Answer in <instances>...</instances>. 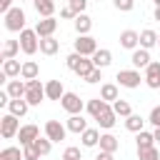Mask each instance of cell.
<instances>
[{"label": "cell", "instance_id": "8992f818", "mask_svg": "<svg viewBox=\"0 0 160 160\" xmlns=\"http://www.w3.org/2000/svg\"><path fill=\"white\" fill-rule=\"evenodd\" d=\"M65 132H68V128H65L60 120H48V122H45V138H48L50 142L65 140Z\"/></svg>", "mask_w": 160, "mask_h": 160}, {"label": "cell", "instance_id": "f5cc1de1", "mask_svg": "<svg viewBox=\"0 0 160 160\" xmlns=\"http://www.w3.org/2000/svg\"><path fill=\"white\" fill-rule=\"evenodd\" d=\"M155 20L160 22V8H155Z\"/></svg>", "mask_w": 160, "mask_h": 160}, {"label": "cell", "instance_id": "f1b7e54d", "mask_svg": "<svg viewBox=\"0 0 160 160\" xmlns=\"http://www.w3.org/2000/svg\"><path fill=\"white\" fill-rule=\"evenodd\" d=\"M100 100H105V102H108V100H112V102H115V100H118V85L105 82V85L100 88Z\"/></svg>", "mask_w": 160, "mask_h": 160}, {"label": "cell", "instance_id": "30bf717a", "mask_svg": "<svg viewBox=\"0 0 160 160\" xmlns=\"http://www.w3.org/2000/svg\"><path fill=\"white\" fill-rule=\"evenodd\" d=\"M145 85L148 88H152V90H158L160 88V62H150L148 68H145Z\"/></svg>", "mask_w": 160, "mask_h": 160}, {"label": "cell", "instance_id": "7a4b0ae2", "mask_svg": "<svg viewBox=\"0 0 160 160\" xmlns=\"http://www.w3.org/2000/svg\"><path fill=\"white\" fill-rule=\"evenodd\" d=\"M18 42H20V50H22L25 55H35V52L40 50V40H38V32H35V30H28V28H25V30L20 32V40H18Z\"/></svg>", "mask_w": 160, "mask_h": 160}, {"label": "cell", "instance_id": "ac0fdd59", "mask_svg": "<svg viewBox=\"0 0 160 160\" xmlns=\"http://www.w3.org/2000/svg\"><path fill=\"white\" fill-rule=\"evenodd\" d=\"M115 118H118V115H115V112H112V108L108 105V108H105V110H102V112H100V115H98L95 120H98V125H100V128L110 130V128L115 125Z\"/></svg>", "mask_w": 160, "mask_h": 160}, {"label": "cell", "instance_id": "7c38bea8", "mask_svg": "<svg viewBox=\"0 0 160 160\" xmlns=\"http://www.w3.org/2000/svg\"><path fill=\"white\" fill-rule=\"evenodd\" d=\"M138 45H140V32H135V30H122L120 32V48L138 50Z\"/></svg>", "mask_w": 160, "mask_h": 160}, {"label": "cell", "instance_id": "e0dca14e", "mask_svg": "<svg viewBox=\"0 0 160 160\" xmlns=\"http://www.w3.org/2000/svg\"><path fill=\"white\" fill-rule=\"evenodd\" d=\"M38 72H40L38 62L35 60H25L22 62V70H20V78L22 80H38Z\"/></svg>", "mask_w": 160, "mask_h": 160}, {"label": "cell", "instance_id": "ab89813d", "mask_svg": "<svg viewBox=\"0 0 160 160\" xmlns=\"http://www.w3.org/2000/svg\"><path fill=\"white\" fill-rule=\"evenodd\" d=\"M148 122H150L152 128H160V105H155V108L150 110V115H148Z\"/></svg>", "mask_w": 160, "mask_h": 160}, {"label": "cell", "instance_id": "4fadbf2b", "mask_svg": "<svg viewBox=\"0 0 160 160\" xmlns=\"http://www.w3.org/2000/svg\"><path fill=\"white\" fill-rule=\"evenodd\" d=\"M65 95V90H62V82L60 80H48L45 82V98L48 100H60Z\"/></svg>", "mask_w": 160, "mask_h": 160}, {"label": "cell", "instance_id": "8d00e7d4", "mask_svg": "<svg viewBox=\"0 0 160 160\" xmlns=\"http://www.w3.org/2000/svg\"><path fill=\"white\" fill-rule=\"evenodd\" d=\"M138 158H140V160H160V152H158V150H155V145H152V148L138 150Z\"/></svg>", "mask_w": 160, "mask_h": 160}, {"label": "cell", "instance_id": "f35d334b", "mask_svg": "<svg viewBox=\"0 0 160 160\" xmlns=\"http://www.w3.org/2000/svg\"><path fill=\"white\" fill-rule=\"evenodd\" d=\"M112 5L120 10V12H130L135 8V0H112Z\"/></svg>", "mask_w": 160, "mask_h": 160}, {"label": "cell", "instance_id": "9a60e30c", "mask_svg": "<svg viewBox=\"0 0 160 160\" xmlns=\"http://www.w3.org/2000/svg\"><path fill=\"white\" fill-rule=\"evenodd\" d=\"M100 150L102 152H115L118 148H120V140L115 138V135H110V132H105V135H100Z\"/></svg>", "mask_w": 160, "mask_h": 160}, {"label": "cell", "instance_id": "db71d44e", "mask_svg": "<svg viewBox=\"0 0 160 160\" xmlns=\"http://www.w3.org/2000/svg\"><path fill=\"white\" fill-rule=\"evenodd\" d=\"M152 2H155V8H160V0H152Z\"/></svg>", "mask_w": 160, "mask_h": 160}, {"label": "cell", "instance_id": "83f0119b", "mask_svg": "<svg viewBox=\"0 0 160 160\" xmlns=\"http://www.w3.org/2000/svg\"><path fill=\"white\" fill-rule=\"evenodd\" d=\"M92 70H95V65H92V60H90V58H80V62H78V68H75V72H78V75H80V78L85 80V78H88V75H90Z\"/></svg>", "mask_w": 160, "mask_h": 160}, {"label": "cell", "instance_id": "ffe728a7", "mask_svg": "<svg viewBox=\"0 0 160 160\" xmlns=\"http://www.w3.org/2000/svg\"><path fill=\"white\" fill-rule=\"evenodd\" d=\"M8 108H10V115H15V118H22L25 112H28V100L25 98H18V100H10L8 102Z\"/></svg>", "mask_w": 160, "mask_h": 160}, {"label": "cell", "instance_id": "5b68a950", "mask_svg": "<svg viewBox=\"0 0 160 160\" xmlns=\"http://www.w3.org/2000/svg\"><path fill=\"white\" fill-rule=\"evenodd\" d=\"M18 130H20V120L15 115L8 112L5 118H0V138H5V140L18 138Z\"/></svg>", "mask_w": 160, "mask_h": 160}, {"label": "cell", "instance_id": "b9f144b4", "mask_svg": "<svg viewBox=\"0 0 160 160\" xmlns=\"http://www.w3.org/2000/svg\"><path fill=\"white\" fill-rule=\"evenodd\" d=\"M80 58H82V55H78V52H70V55L65 58V65H68V68H70V70L75 72V68H78V62H80Z\"/></svg>", "mask_w": 160, "mask_h": 160}, {"label": "cell", "instance_id": "2e32d148", "mask_svg": "<svg viewBox=\"0 0 160 160\" xmlns=\"http://www.w3.org/2000/svg\"><path fill=\"white\" fill-rule=\"evenodd\" d=\"M130 62H132L135 68H148L152 60H150V52H148V50L138 48V50H132V58H130Z\"/></svg>", "mask_w": 160, "mask_h": 160}, {"label": "cell", "instance_id": "4316f807", "mask_svg": "<svg viewBox=\"0 0 160 160\" xmlns=\"http://www.w3.org/2000/svg\"><path fill=\"white\" fill-rule=\"evenodd\" d=\"M135 142H138V150H145V148H152V145H155V138H152V132L140 130L138 138H135Z\"/></svg>", "mask_w": 160, "mask_h": 160}, {"label": "cell", "instance_id": "484cf974", "mask_svg": "<svg viewBox=\"0 0 160 160\" xmlns=\"http://www.w3.org/2000/svg\"><path fill=\"white\" fill-rule=\"evenodd\" d=\"M90 28H92V20H90L85 12H82V15H75V30H78V35H88Z\"/></svg>", "mask_w": 160, "mask_h": 160}, {"label": "cell", "instance_id": "7bdbcfd3", "mask_svg": "<svg viewBox=\"0 0 160 160\" xmlns=\"http://www.w3.org/2000/svg\"><path fill=\"white\" fill-rule=\"evenodd\" d=\"M85 5H88V0H70V10H72L75 15H82Z\"/></svg>", "mask_w": 160, "mask_h": 160}, {"label": "cell", "instance_id": "5bb4252c", "mask_svg": "<svg viewBox=\"0 0 160 160\" xmlns=\"http://www.w3.org/2000/svg\"><path fill=\"white\" fill-rule=\"evenodd\" d=\"M90 60H92V65H95L98 70H102V68H108V65L112 62V52H110V50H105V48H102V50L98 48V52H95Z\"/></svg>", "mask_w": 160, "mask_h": 160}, {"label": "cell", "instance_id": "d6986e66", "mask_svg": "<svg viewBox=\"0 0 160 160\" xmlns=\"http://www.w3.org/2000/svg\"><path fill=\"white\" fill-rule=\"evenodd\" d=\"M65 128H68L70 132H78V135H80V132H85V130H88V122L82 120V115H70V118H68V122H65Z\"/></svg>", "mask_w": 160, "mask_h": 160}, {"label": "cell", "instance_id": "d4e9b609", "mask_svg": "<svg viewBox=\"0 0 160 160\" xmlns=\"http://www.w3.org/2000/svg\"><path fill=\"white\" fill-rule=\"evenodd\" d=\"M80 140H82L85 148H95V145L100 142V132H98L95 128H88L85 132H80Z\"/></svg>", "mask_w": 160, "mask_h": 160}, {"label": "cell", "instance_id": "7dc6e473", "mask_svg": "<svg viewBox=\"0 0 160 160\" xmlns=\"http://www.w3.org/2000/svg\"><path fill=\"white\" fill-rule=\"evenodd\" d=\"M12 8V0H0V12H8Z\"/></svg>", "mask_w": 160, "mask_h": 160}, {"label": "cell", "instance_id": "11a10c76", "mask_svg": "<svg viewBox=\"0 0 160 160\" xmlns=\"http://www.w3.org/2000/svg\"><path fill=\"white\" fill-rule=\"evenodd\" d=\"M158 45H160V35H158Z\"/></svg>", "mask_w": 160, "mask_h": 160}, {"label": "cell", "instance_id": "ee69618b", "mask_svg": "<svg viewBox=\"0 0 160 160\" xmlns=\"http://www.w3.org/2000/svg\"><path fill=\"white\" fill-rule=\"evenodd\" d=\"M100 80H102V72H100L98 68H95V70H92V72L85 78V82H100Z\"/></svg>", "mask_w": 160, "mask_h": 160}, {"label": "cell", "instance_id": "f907efd6", "mask_svg": "<svg viewBox=\"0 0 160 160\" xmlns=\"http://www.w3.org/2000/svg\"><path fill=\"white\" fill-rule=\"evenodd\" d=\"M152 138H155V142H160V128H155V130H152Z\"/></svg>", "mask_w": 160, "mask_h": 160}, {"label": "cell", "instance_id": "603a6c76", "mask_svg": "<svg viewBox=\"0 0 160 160\" xmlns=\"http://www.w3.org/2000/svg\"><path fill=\"white\" fill-rule=\"evenodd\" d=\"M60 50V42L55 38H40V52L42 55H55Z\"/></svg>", "mask_w": 160, "mask_h": 160}, {"label": "cell", "instance_id": "836d02e7", "mask_svg": "<svg viewBox=\"0 0 160 160\" xmlns=\"http://www.w3.org/2000/svg\"><path fill=\"white\" fill-rule=\"evenodd\" d=\"M2 52H5V58H8V60H15V55L20 52V42H18V40H5Z\"/></svg>", "mask_w": 160, "mask_h": 160}, {"label": "cell", "instance_id": "f6af8a7d", "mask_svg": "<svg viewBox=\"0 0 160 160\" xmlns=\"http://www.w3.org/2000/svg\"><path fill=\"white\" fill-rule=\"evenodd\" d=\"M60 18H65V20H75V12H72V10H70V5H68V8H62V10H60Z\"/></svg>", "mask_w": 160, "mask_h": 160}, {"label": "cell", "instance_id": "60d3db41", "mask_svg": "<svg viewBox=\"0 0 160 160\" xmlns=\"http://www.w3.org/2000/svg\"><path fill=\"white\" fill-rule=\"evenodd\" d=\"M22 160H40V155H38V150L32 145H25L22 148Z\"/></svg>", "mask_w": 160, "mask_h": 160}, {"label": "cell", "instance_id": "8fae6325", "mask_svg": "<svg viewBox=\"0 0 160 160\" xmlns=\"http://www.w3.org/2000/svg\"><path fill=\"white\" fill-rule=\"evenodd\" d=\"M55 28H58V20L55 18H42V20H38L35 32H38V38H52Z\"/></svg>", "mask_w": 160, "mask_h": 160}, {"label": "cell", "instance_id": "277c9868", "mask_svg": "<svg viewBox=\"0 0 160 160\" xmlns=\"http://www.w3.org/2000/svg\"><path fill=\"white\" fill-rule=\"evenodd\" d=\"M75 52L82 55V58H92V55L98 52L95 38H90V35H78V40H75Z\"/></svg>", "mask_w": 160, "mask_h": 160}, {"label": "cell", "instance_id": "4dcf8cb0", "mask_svg": "<svg viewBox=\"0 0 160 160\" xmlns=\"http://www.w3.org/2000/svg\"><path fill=\"white\" fill-rule=\"evenodd\" d=\"M20 70H22V65L18 60H5V65H2V72L8 78H20Z\"/></svg>", "mask_w": 160, "mask_h": 160}, {"label": "cell", "instance_id": "cb8c5ba5", "mask_svg": "<svg viewBox=\"0 0 160 160\" xmlns=\"http://www.w3.org/2000/svg\"><path fill=\"white\" fill-rule=\"evenodd\" d=\"M8 95H10V100L25 98V82L22 80H10L8 82Z\"/></svg>", "mask_w": 160, "mask_h": 160}, {"label": "cell", "instance_id": "f546056e", "mask_svg": "<svg viewBox=\"0 0 160 160\" xmlns=\"http://www.w3.org/2000/svg\"><path fill=\"white\" fill-rule=\"evenodd\" d=\"M112 112L120 115V118H128V115H132V108H130L128 100H120V98H118V100L112 102Z\"/></svg>", "mask_w": 160, "mask_h": 160}, {"label": "cell", "instance_id": "1f68e13d", "mask_svg": "<svg viewBox=\"0 0 160 160\" xmlns=\"http://www.w3.org/2000/svg\"><path fill=\"white\" fill-rule=\"evenodd\" d=\"M108 108V102L105 100H100V98H92V100H88V112L92 115V118H98L102 110Z\"/></svg>", "mask_w": 160, "mask_h": 160}, {"label": "cell", "instance_id": "7402d4cb", "mask_svg": "<svg viewBox=\"0 0 160 160\" xmlns=\"http://www.w3.org/2000/svg\"><path fill=\"white\" fill-rule=\"evenodd\" d=\"M158 45V32L155 30H142L140 32V48L142 50H150V48H155Z\"/></svg>", "mask_w": 160, "mask_h": 160}, {"label": "cell", "instance_id": "3957f363", "mask_svg": "<svg viewBox=\"0 0 160 160\" xmlns=\"http://www.w3.org/2000/svg\"><path fill=\"white\" fill-rule=\"evenodd\" d=\"M45 98V85L40 80H28L25 82V100L28 105H40Z\"/></svg>", "mask_w": 160, "mask_h": 160}, {"label": "cell", "instance_id": "74e56055", "mask_svg": "<svg viewBox=\"0 0 160 160\" xmlns=\"http://www.w3.org/2000/svg\"><path fill=\"white\" fill-rule=\"evenodd\" d=\"M62 160H82V155H80V148H75V145L65 148V152H62Z\"/></svg>", "mask_w": 160, "mask_h": 160}, {"label": "cell", "instance_id": "c3c4849f", "mask_svg": "<svg viewBox=\"0 0 160 160\" xmlns=\"http://www.w3.org/2000/svg\"><path fill=\"white\" fill-rule=\"evenodd\" d=\"M95 160H115V158H112V152H102V150H100Z\"/></svg>", "mask_w": 160, "mask_h": 160}, {"label": "cell", "instance_id": "d590c367", "mask_svg": "<svg viewBox=\"0 0 160 160\" xmlns=\"http://www.w3.org/2000/svg\"><path fill=\"white\" fill-rule=\"evenodd\" d=\"M0 160H22V152H20V148H2Z\"/></svg>", "mask_w": 160, "mask_h": 160}, {"label": "cell", "instance_id": "52a82bcc", "mask_svg": "<svg viewBox=\"0 0 160 160\" xmlns=\"http://www.w3.org/2000/svg\"><path fill=\"white\" fill-rule=\"evenodd\" d=\"M60 105L70 112V115H80L82 112V100H80V95H75V92H65L62 98H60Z\"/></svg>", "mask_w": 160, "mask_h": 160}, {"label": "cell", "instance_id": "44dd1931", "mask_svg": "<svg viewBox=\"0 0 160 160\" xmlns=\"http://www.w3.org/2000/svg\"><path fill=\"white\" fill-rule=\"evenodd\" d=\"M32 5L38 10V15H42V18H52V12H55V2L52 0H32Z\"/></svg>", "mask_w": 160, "mask_h": 160}, {"label": "cell", "instance_id": "e575fe53", "mask_svg": "<svg viewBox=\"0 0 160 160\" xmlns=\"http://www.w3.org/2000/svg\"><path fill=\"white\" fill-rule=\"evenodd\" d=\"M32 148L38 150V155H40V158H45V155L50 152V148H52V142H50L48 138H38V140L32 142Z\"/></svg>", "mask_w": 160, "mask_h": 160}, {"label": "cell", "instance_id": "9c48e42d", "mask_svg": "<svg viewBox=\"0 0 160 160\" xmlns=\"http://www.w3.org/2000/svg\"><path fill=\"white\" fill-rule=\"evenodd\" d=\"M38 138H40L38 125H22V128L18 130V140H20V145H22V148H25V145H32Z\"/></svg>", "mask_w": 160, "mask_h": 160}, {"label": "cell", "instance_id": "816d5d0a", "mask_svg": "<svg viewBox=\"0 0 160 160\" xmlns=\"http://www.w3.org/2000/svg\"><path fill=\"white\" fill-rule=\"evenodd\" d=\"M5 60H8V58H5V52H2V50H0V68H2V65H5Z\"/></svg>", "mask_w": 160, "mask_h": 160}, {"label": "cell", "instance_id": "bcb514c9", "mask_svg": "<svg viewBox=\"0 0 160 160\" xmlns=\"http://www.w3.org/2000/svg\"><path fill=\"white\" fill-rule=\"evenodd\" d=\"M8 102H10V95H8V90H2V88H0V108H5Z\"/></svg>", "mask_w": 160, "mask_h": 160}, {"label": "cell", "instance_id": "ba28073f", "mask_svg": "<svg viewBox=\"0 0 160 160\" xmlns=\"http://www.w3.org/2000/svg\"><path fill=\"white\" fill-rule=\"evenodd\" d=\"M115 80L120 82V88H130V90H132V88H138V85H140V80H142V78H140V72H138V70H120Z\"/></svg>", "mask_w": 160, "mask_h": 160}, {"label": "cell", "instance_id": "d6a6232c", "mask_svg": "<svg viewBox=\"0 0 160 160\" xmlns=\"http://www.w3.org/2000/svg\"><path fill=\"white\" fill-rule=\"evenodd\" d=\"M142 122H145V120H142L140 115H135V112L125 118V128H128L130 132H140V130H142Z\"/></svg>", "mask_w": 160, "mask_h": 160}, {"label": "cell", "instance_id": "6da1fadb", "mask_svg": "<svg viewBox=\"0 0 160 160\" xmlns=\"http://www.w3.org/2000/svg\"><path fill=\"white\" fill-rule=\"evenodd\" d=\"M5 28L10 32H22L25 30V12H22V8H10L5 12Z\"/></svg>", "mask_w": 160, "mask_h": 160}, {"label": "cell", "instance_id": "681fc988", "mask_svg": "<svg viewBox=\"0 0 160 160\" xmlns=\"http://www.w3.org/2000/svg\"><path fill=\"white\" fill-rule=\"evenodd\" d=\"M5 82H10V80H8V75H5V72H2V68H0V88H2Z\"/></svg>", "mask_w": 160, "mask_h": 160}]
</instances>
